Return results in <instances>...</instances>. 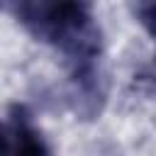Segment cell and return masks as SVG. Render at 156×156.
<instances>
[{
  "label": "cell",
  "instance_id": "2",
  "mask_svg": "<svg viewBox=\"0 0 156 156\" xmlns=\"http://www.w3.org/2000/svg\"><path fill=\"white\" fill-rule=\"evenodd\" d=\"M32 5V0H0V10H10L15 15H24V10Z\"/></svg>",
  "mask_w": 156,
  "mask_h": 156
},
{
  "label": "cell",
  "instance_id": "1",
  "mask_svg": "<svg viewBox=\"0 0 156 156\" xmlns=\"http://www.w3.org/2000/svg\"><path fill=\"white\" fill-rule=\"evenodd\" d=\"M136 15L139 22L156 37V0H136Z\"/></svg>",
  "mask_w": 156,
  "mask_h": 156
}]
</instances>
